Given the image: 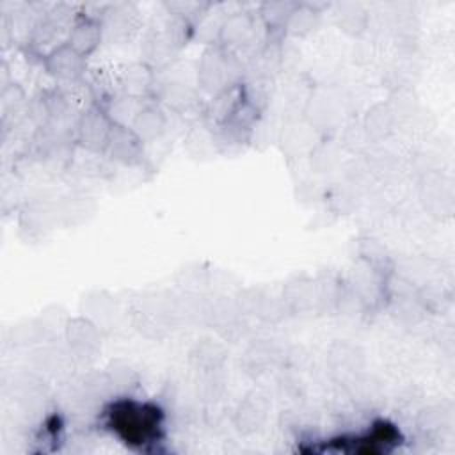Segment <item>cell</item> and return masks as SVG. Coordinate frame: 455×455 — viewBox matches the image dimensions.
<instances>
[{
    "label": "cell",
    "instance_id": "6",
    "mask_svg": "<svg viewBox=\"0 0 455 455\" xmlns=\"http://www.w3.org/2000/svg\"><path fill=\"white\" fill-rule=\"evenodd\" d=\"M142 151H144L142 139L130 126L114 123L105 153L119 164L132 165L140 160Z\"/></svg>",
    "mask_w": 455,
    "mask_h": 455
},
{
    "label": "cell",
    "instance_id": "8",
    "mask_svg": "<svg viewBox=\"0 0 455 455\" xmlns=\"http://www.w3.org/2000/svg\"><path fill=\"white\" fill-rule=\"evenodd\" d=\"M101 34H103V28H101V21L100 20L82 16V18H78L71 25V30L68 34V41L66 43L75 52H78L82 57H87L100 44Z\"/></svg>",
    "mask_w": 455,
    "mask_h": 455
},
{
    "label": "cell",
    "instance_id": "13",
    "mask_svg": "<svg viewBox=\"0 0 455 455\" xmlns=\"http://www.w3.org/2000/svg\"><path fill=\"white\" fill-rule=\"evenodd\" d=\"M393 124H395V116L384 105L371 108L364 119V130L373 139L387 137L393 132Z\"/></svg>",
    "mask_w": 455,
    "mask_h": 455
},
{
    "label": "cell",
    "instance_id": "12",
    "mask_svg": "<svg viewBox=\"0 0 455 455\" xmlns=\"http://www.w3.org/2000/svg\"><path fill=\"white\" fill-rule=\"evenodd\" d=\"M254 36V25L245 16L231 18L222 28V41L226 46H247Z\"/></svg>",
    "mask_w": 455,
    "mask_h": 455
},
{
    "label": "cell",
    "instance_id": "10",
    "mask_svg": "<svg viewBox=\"0 0 455 455\" xmlns=\"http://www.w3.org/2000/svg\"><path fill=\"white\" fill-rule=\"evenodd\" d=\"M128 126L142 139V142H148L160 137L165 128V116L153 105H142Z\"/></svg>",
    "mask_w": 455,
    "mask_h": 455
},
{
    "label": "cell",
    "instance_id": "14",
    "mask_svg": "<svg viewBox=\"0 0 455 455\" xmlns=\"http://www.w3.org/2000/svg\"><path fill=\"white\" fill-rule=\"evenodd\" d=\"M101 28L114 39H126L135 30V16L128 14V11H116L107 14Z\"/></svg>",
    "mask_w": 455,
    "mask_h": 455
},
{
    "label": "cell",
    "instance_id": "2",
    "mask_svg": "<svg viewBox=\"0 0 455 455\" xmlns=\"http://www.w3.org/2000/svg\"><path fill=\"white\" fill-rule=\"evenodd\" d=\"M114 121L98 105L80 112L75 123V140L91 153H105Z\"/></svg>",
    "mask_w": 455,
    "mask_h": 455
},
{
    "label": "cell",
    "instance_id": "15",
    "mask_svg": "<svg viewBox=\"0 0 455 455\" xmlns=\"http://www.w3.org/2000/svg\"><path fill=\"white\" fill-rule=\"evenodd\" d=\"M128 414H123L119 418V425L124 427V434L126 437H144L146 432L149 430V427L153 425V419L149 418V414L139 407V409H126Z\"/></svg>",
    "mask_w": 455,
    "mask_h": 455
},
{
    "label": "cell",
    "instance_id": "3",
    "mask_svg": "<svg viewBox=\"0 0 455 455\" xmlns=\"http://www.w3.org/2000/svg\"><path fill=\"white\" fill-rule=\"evenodd\" d=\"M329 373L334 380L341 384H348L359 379L364 368V355L359 347L350 345L347 341L334 343L327 355Z\"/></svg>",
    "mask_w": 455,
    "mask_h": 455
},
{
    "label": "cell",
    "instance_id": "4",
    "mask_svg": "<svg viewBox=\"0 0 455 455\" xmlns=\"http://www.w3.org/2000/svg\"><path fill=\"white\" fill-rule=\"evenodd\" d=\"M85 57H82L78 52H75L68 43L57 44L50 50V53L44 59L46 71L59 82L73 84L78 82L85 71Z\"/></svg>",
    "mask_w": 455,
    "mask_h": 455
},
{
    "label": "cell",
    "instance_id": "16",
    "mask_svg": "<svg viewBox=\"0 0 455 455\" xmlns=\"http://www.w3.org/2000/svg\"><path fill=\"white\" fill-rule=\"evenodd\" d=\"M68 354H71V352H68ZM68 354H64L57 347H43L34 354V364L37 370H41L44 373H57L64 368Z\"/></svg>",
    "mask_w": 455,
    "mask_h": 455
},
{
    "label": "cell",
    "instance_id": "1",
    "mask_svg": "<svg viewBox=\"0 0 455 455\" xmlns=\"http://www.w3.org/2000/svg\"><path fill=\"white\" fill-rule=\"evenodd\" d=\"M240 71L242 66L229 50L212 48L201 59L197 68V82L204 91L219 94L236 85Z\"/></svg>",
    "mask_w": 455,
    "mask_h": 455
},
{
    "label": "cell",
    "instance_id": "7",
    "mask_svg": "<svg viewBox=\"0 0 455 455\" xmlns=\"http://www.w3.org/2000/svg\"><path fill=\"white\" fill-rule=\"evenodd\" d=\"M270 412V402L261 393H249L235 409L233 421L236 428L243 434H252L259 430Z\"/></svg>",
    "mask_w": 455,
    "mask_h": 455
},
{
    "label": "cell",
    "instance_id": "11",
    "mask_svg": "<svg viewBox=\"0 0 455 455\" xmlns=\"http://www.w3.org/2000/svg\"><path fill=\"white\" fill-rule=\"evenodd\" d=\"M153 85V73L148 64H132L121 75V87L126 96L142 98Z\"/></svg>",
    "mask_w": 455,
    "mask_h": 455
},
{
    "label": "cell",
    "instance_id": "9",
    "mask_svg": "<svg viewBox=\"0 0 455 455\" xmlns=\"http://www.w3.org/2000/svg\"><path fill=\"white\" fill-rule=\"evenodd\" d=\"M183 36L176 27L167 25L165 30H158L151 34L146 41V55L151 62L167 60L181 44Z\"/></svg>",
    "mask_w": 455,
    "mask_h": 455
},
{
    "label": "cell",
    "instance_id": "5",
    "mask_svg": "<svg viewBox=\"0 0 455 455\" xmlns=\"http://www.w3.org/2000/svg\"><path fill=\"white\" fill-rule=\"evenodd\" d=\"M66 341L71 355L92 359L101 348V336L89 318H75L66 327Z\"/></svg>",
    "mask_w": 455,
    "mask_h": 455
}]
</instances>
